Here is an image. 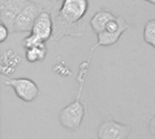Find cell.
Instances as JSON below:
<instances>
[{"label":"cell","mask_w":155,"mask_h":139,"mask_svg":"<svg viewBox=\"0 0 155 139\" xmlns=\"http://www.w3.org/2000/svg\"><path fill=\"white\" fill-rule=\"evenodd\" d=\"M53 32H54V24H53L52 15L48 7L45 6V8L36 17L33 25L31 33L35 34L43 41L46 42L52 39Z\"/></svg>","instance_id":"8992f818"},{"label":"cell","mask_w":155,"mask_h":139,"mask_svg":"<svg viewBox=\"0 0 155 139\" xmlns=\"http://www.w3.org/2000/svg\"><path fill=\"white\" fill-rule=\"evenodd\" d=\"M143 40L155 49V19L146 22L143 29Z\"/></svg>","instance_id":"8fae6325"},{"label":"cell","mask_w":155,"mask_h":139,"mask_svg":"<svg viewBox=\"0 0 155 139\" xmlns=\"http://www.w3.org/2000/svg\"><path fill=\"white\" fill-rule=\"evenodd\" d=\"M146 2H148V3H150V4H152V5H155V0H145Z\"/></svg>","instance_id":"ac0fdd59"},{"label":"cell","mask_w":155,"mask_h":139,"mask_svg":"<svg viewBox=\"0 0 155 139\" xmlns=\"http://www.w3.org/2000/svg\"><path fill=\"white\" fill-rule=\"evenodd\" d=\"M31 2V0H7L6 3L0 7L1 23H4L11 31L18 15Z\"/></svg>","instance_id":"52a82bcc"},{"label":"cell","mask_w":155,"mask_h":139,"mask_svg":"<svg viewBox=\"0 0 155 139\" xmlns=\"http://www.w3.org/2000/svg\"><path fill=\"white\" fill-rule=\"evenodd\" d=\"M5 85L12 87L16 97L24 102L35 101L39 96V87L35 81L28 77L11 78L5 81Z\"/></svg>","instance_id":"3957f363"},{"label":"cell","mask_w":155,"mask_h":139,"mask_svg":"<svg viewBox=\"0 0 155 139\" xmlns=\"http://www.w3.org/2000/svg\"><path fill=\"white\" fill-rule=\"evenodd\" d=\"M45 8V6H44L43 5L32 1L22 10V12L16 17L13 25L11 33L31 32L36 17Z\"/></svg>","instance_id":"277c9868"},{"label":"cell","mask_w":155,"mask_h":139,"mask_svg":"<svg viewBox=\"0 0 155 139\" xmlns=\"http://www.w3.org/2000/svg\"><path fill=\"white\" fill-rule=\"evenodd\" d=\"M63 0H48L49 4H60Z\"/></svg>","instance_id":"2e32d148"},{"label":"cell","mask_w":155,"mask_h":139,"mask_svg":"<svg viewBox=\"0 0 155 139\" xmlns=\"http://www.w3.org/2000/svg\"><path fill=\"white\" fill-rule=\"evenodd\" d=\"M115 17L116 15H114L110 10L101 9L92 16V18L89 21V24L92 30L96 35H98L101 32L104 31L108 23Z\"/></svg>","instance_id":"9c48e42d"},{"label":"cell","mask_w":155,"mask_h":139,"mask_svg":"<svg viewBox=\"0 0 155 139\" xmlns=\"http://www.w3.org/2000/svg\"><path fill=\"white\" fill-rule=\"evenodd\" d=\"M132 127L115 121L112 117L104 119L98 127V139H128Z\"/></svg>","instance_id":"5b68a950"},{"label":"cell","mask_w":155,"mask_h":139,"mask_svg":"<svg viewBox=\"0 0 155 139\" xmlns=\"http://www.w3.org/2000/svg\"><path fill=\"white\" fill-rule=\"evenodd\" d=\"M9 33H11L10 29L4 24H0V43H4L9 36Z\"/></svg>","instance_id":"5bb4252c"},{"label":"cell","mask_w":155,"mask_h":139,"mask_svg":"<svg viewBox=\"0 0 155 139\" xmlns=\"http://www.w3.org/2000/svg\"><path fill=\"white\" fill-rule=\"evenodd\" d=\"M6 1H7V0H0V7L3 6V5L6 3Z\"/></svg>","instance_id":"e0dca14e"},{"label":"cell","mask_w":155,"mask_h":139,"mask_svg":"<svg viewBox=\"0 0 155 139\" xmlns=\"http://www.w3.org/2000/svg\"><path fill=\"white\" fill-rule=\"evenodd\" d=\"M23 61L22 56L11 50H5L2 55H1V59H0V72L3 76H12L16 68L21 65Z\"/></svg>","instance_id":"ba28073f"},{"label":"cell","mask_w":155,"mask_h":139,"mask_svg":"<svg viewBox=\"0 0 155 139\" xmlns=\"http://www.w3.org/2000/svg\"><path fill=\"white\" fill-rule=\"evenodd\" d=\"M54 32L53 41H59L65 36L81 37L86 26V15L89 0H63L60 4H50Z\"/></svg>","instance_id":"6da1fadb"},{"label":"cell","mask_w":155,"mask_h":139,"mask_svg":"<svg viewBox=\"0 0 155 139\" xmlns=\"http://www.w3.org/2000/svg\"><path fill=\"white\" fill-rule=\"evenodd\" d=\"M148 130L153 139H155V114L148 120Z\"/></svg>","instance_id":"9a60e30c"},{"label":"cell","mask_w":155,"mask_h":139,"mask_svg":"<svg viewBox=\"0 0 155 139\" xmlns=\"http://www.w3.org/2000/svg\"><path fill=\"white\" fill-rule=\"evenodd\" d=\"M53 71L56 75H58L60 76H63V77H67V76H70L72 75L71 69L67 66H65V64L64 62L56 63L53 66Z\"/></svg>","instance_id":"4fadbf2b"},{"label":"cell","mask_w":155,"mask_h":139,"mask_svg":"<svg viewBox=\"0 0 155 139\" xmlns=\"http://www.w3.org/2000/svg\"><path fill=\"white\" fill-rule=\"evenodd\" d=\"M83 88H84V85H79L75 100L65 106L58 113V121L60 125L66 130L69 131L77 130L84 120L86 107L84 103L81 101Z\"/></svg>","instance_id":"7a4b0ae2"},{"label":"cell","mask_w":155,"mask_h":139,"mask_svg":"<svg viewBox=\"0 0 155 139\" xmlns=\"http://www.w3.org/2000/svg\"><path fill=\"white\" fill-rule=\"evenodd\" d=\"M46 56H47L46 43L38 46L25 49V56L27 62L29 63L42 62L45 59Z\"/></svg>","instance_id":"30bf717a"},{"label":"cell","mask_w":155,"mask_h":139,"mask_svg":"<svg viewBox=\"0 0 155 139\" xmlns=\"http://www.w3.org/2000/svg\"><path fill=\"white\" fill-rule=\"evenodd\" d=\"M46 42L43 41L42 39H40L38 36H36L35 34L31 33L26 36L23 41H22V46L24 47V50L25 49H28V48H31V47H35V46H41L43 44H45Z\"/></svg>","instance_id":"7c38bea8"}]
</instances>
